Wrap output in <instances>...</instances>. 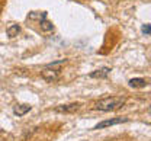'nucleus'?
<instances>
[{
	"mask_svg": "<svg viewBox=\"0 0 151 141\" xmlns=\"http://www.w3.org/2000/svg\"><path fill=\"white\" fill-rule=\"evenodd\" d=\"M127 102V98L122 96H109V98H103L100 101L94 103V109L102 111V112H112L119 108H122Z\"/></svg>",
	"mask_w": 151,
	"mask_h": 141,
	"instance_id": "f257e3e1",
	"label": "nucleus"
},
{
	"mask_svg": "<svg viewBox=\"0 0 151 141\" xmlns=\"http://www.w3.org/2000/svg\"><path fill=\"white\" fill-rule=\"evenodd\" d=\"M63 64H65V60L55 61V63L48 64V65L41 71L42 79L47 80V81H55L57 79L60 77V74H61V68H60V65H63Z\"/></svg>",
	"mask_w": 151,
	"mask_h": 141,
	"instance_id": "f03ea898",
	"label": "nucleus"
},
{
	"mask_svg": "<svg viewBox=\"0 0 151 141\" xmlns=\"http://www.w3.org/2000/svg\"><path fill=\"white\" fill-rule=\"evenodd\" d=\"M128 121H129L128 118H122V117H119V118H112V119H105V121L99 122L97 125H94L93 129H102V128H109V127H112V125L124 124V122H128Z\"/></svg>",
	"mask_w": 151,
	"mask_h": 141,
	"instance_id": "7ed1b4c3",
	"label": "nucleus"
},
{
	"mask_svg": "<svg viewBox=\"0 0 151 141\" xmlns=\"http://www.w3.org/2000/svg\"><path fill=\"white\" fill-rule=\"evenodd\" d=\"M81 106V103L76 102V103H67V105H61V106H57L55 111L57 112H64V114H73L76 111H78Z\"/></svg>",
	"mask_w": 151,
	"mask_h": 141,
	"instance_id": "20e7f679",
	"label": "nucleus"
},
{
	"mask_svg": "<svg viewBox=\"0 0 151 141\" xmlns=\"http://www.w3.org/2000/svg\"><path fill=\"white\" fill-rule=\"evenodd\" d=\"M111 70H112L111 67H100V68H97V70L92 71L89 76H90L92 79H106V77L109 76Z\"/></svg>",
	"mask_w": 151,
	"mask_h": 141,
	"instance_id": "39448f33",
	"label": "nucleus"
},
{
	"mask_svg": "<svg viewBox=\"0 0 151 141\" xmlns=\"http://www.w3.org/2000/svg\"><path fill=\"white\" fill-rule=\"evenodd\" d=\"M31 109H32L31 105H15V106H13V114H15L16 117H23V115L28 114Z\"/></svg>",
	"mask_w": 151,
	"mask_h": 141,
	"instance_id": "423d86ee",
	"label": "nucleus"
},
{
	"mask_svg": "<svg viewBox=\"0 0 151 141\" xmlns=\"http://www.w3.org/2000/svg\"><path fill=\"white\" fill-rule=\"evenodd\" d=\"M128 84L131 87H134V89H141V87L148 86V81L145 80V79H141V77H135V79H131V80L128 81Z\"/></svg>",
	"mask_w": 151,
	"mask_h": 141,
	"instance_id": "0eeeda50",
	"label": "nucleus"
},
{
	"mask_svg": "<svg viewBox=\"0 0 151 141\" xmlns=\"http://www.w3.org/2000/svg\"><path fill=\"white\" fill-rule=\"evenodd\" d=\"M19 32H20V26H19L18 23L10 25V26L7 28V35H9V38H15V37H18Z\"/></svg>",
	"mask_w": 151,
	"mask_h": 141,
	"instance_id": "6e6552de",
	"label": "nucleus"
},
{
	"mask_svg": "<svg viewBox=\"0 0 151 141\" xmlns=\"http://www.w3.org/2000/svg\"><path fill=\"white\" fill-rule=\"evenodd\" d=\"M39 25H41V29H42L44 32H50V31H52V29H54L52 22H50V20H47V19L39 20Z\"/></svg>",
	"mask_w": 151,
	"mask_h": 141,
	"instance_id": "1a4fd4ad",
	"label": "nucleus"
},
{
	"mask_svg": "<svg viewBox=\"0 0 151 141\" xmlns=\"http://www.w3.org/2000/svg\"><path fill=\"white\" fill-rule=\"evenodd\" d=\"M141 31H142V34H144V35H150V34H151V25H150V23H145V25H142Z\"/></svg>",
	"mask_w": 151,
	"mask_h": 141,
	"instance_id": "9d476101",
	"label": "nucleus"
}]
</instances>
